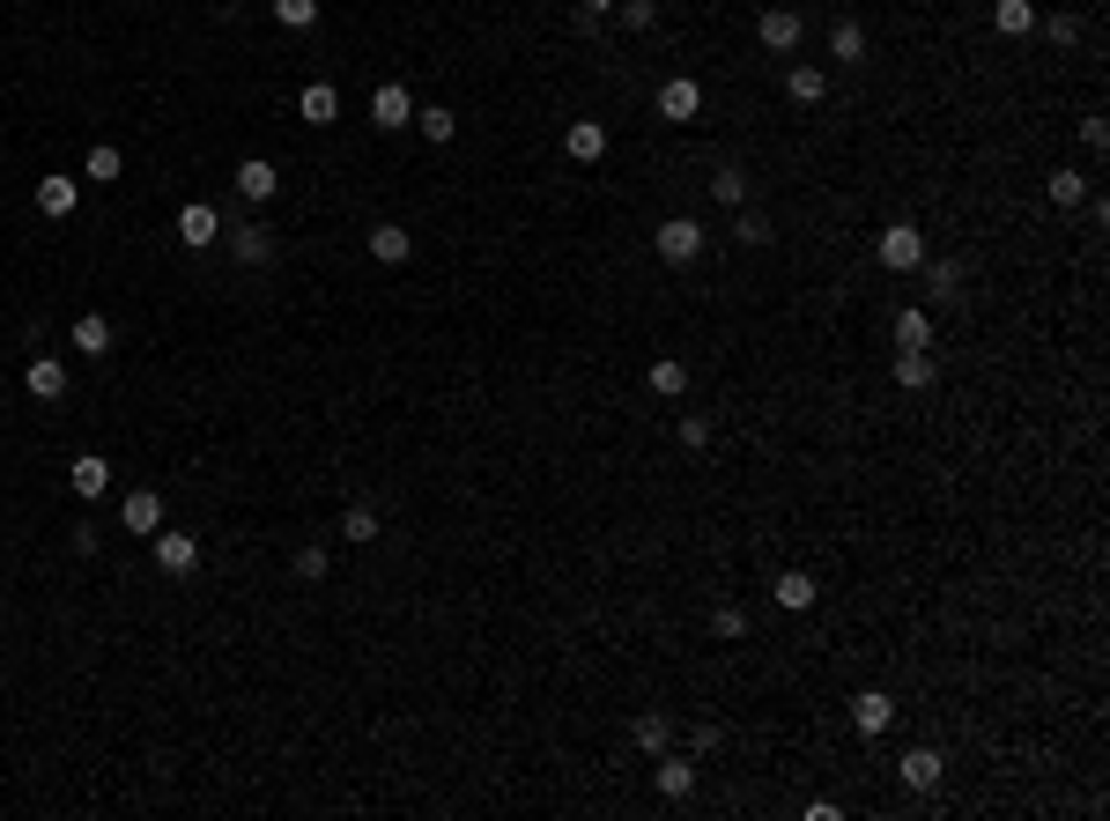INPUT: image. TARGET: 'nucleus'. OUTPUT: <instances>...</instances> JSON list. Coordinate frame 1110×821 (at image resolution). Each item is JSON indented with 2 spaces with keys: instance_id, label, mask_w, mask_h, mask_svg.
Here are the masks:
<instances>
[{
  "instance_id": "31",
  "label": "nucleus",
  "mask_w": 1110,
  "mask_h": 821,
  "mask_svg": "<svg viewBox=\"0 0 1110 821\" xmlns=\"http://www.w3.org/2000/svg\"><path fill=\"white\" fill-rule=\"evenodd\" d=\"M1044 193H1051V207H1081V200H1088V178L1051 171V185H1044Z\"/></svg>"
},
{
  "instance_id": "27",
  "label": "nucleus",
  "mask_w": 1110,
  "mask_h": 821,
  "mask_svg": "<svg viewBox=\"0 0 1110 821\" xmlns=\"http://www.w3.org/2000/svg\"><path fill=\"white\" fill-rule=\"evenodd\" d=\"M637 747H644V755H666V747H674V725H666V711H644V718H637Z\"/></svg>"
},
{
  "instance_id": "29",
  "label": "nucleus",
  "mask_w": 1110,
  "mask_h": 821,
  "mask_svg": "<svg viewBox=\"0 0 1110 821\" xmlns=\"http://www.w3.org/2000/svg\"><path fill=\"white\" fill-rule=\"evenodd\" d=\"M415 126H422V141H452V134H459V119H452L444 104H422V111H415Z\"/></svg>"
},
{
  "instance_id": "37",
  "label": "nucleus",
  "mask_w": 1110,
  "mask_h": 821,
  "mask_svg": "<svg viewBox=\"0 0 1110 821\" xmlns=\"http://www.w3.org/2000/svg\"><path fill=\"white\" fill-rule=\"evenodd\" d=\"M733 237H740V245H770V223H763V215H755V207H748V215H740V223H733Z\"/></svg>"
},
{
  "instance_id": "5",
  "label": "nucleus",
  "mask_w": 1110,
  "mask_h": 821,
  "mask_svg": "<svg viewBox=\"0 0 1110 821\" xmlns=\"http://www.w3.org/2000/svg\"><path fill=\"white\" fill-rule=\"evenodd\" d=\"M119 525L156 541V533H163V497H156V489H126V497H119Z\"/></svg>"
},
{
  "instance_id": "39",
  "label": "nucleus",
  "mask_w": 1110,
  "mask_h": 821,
  "mask_svg": "<svg viewBox=\"0 0 1110 821\" xmlns=\"http://www.w3.org/2000/svg\"><path fill=\"white\" fill-rule=\"evenodd\" d=\"M681 445L704 451V445H711V423H704V415H681Z\"/></svg>"
},
{
  "instance_id": "34",
  "label": "nucleus",
  "mask_w": 1110,
  "mask_h": 821,
  "mask_svg": "<svg viewBox=\"0 0 1110 821\" xmlns=\"http://www.w3.org/2000/svg\"><path fill=\"white\" fill-rule=\"evenodd\" d=\"M711 193L726 200V207H740V200H748V178H740V171H718V178H711Z\"/></svg>"
},
{
  "instance_id": "18",
  "label": "nucleus",
  "mask_w": 1110,
  "mask_h": 821,
  "mask_svg": "<svg viewBox=\"0 0 1110 821\" xmlns=\"http://www.w3.org/2000/svg\"><path fill=\"white\" fill-rule=\"evenodd\" d=\"M38 207H45L52 223H67L74 207H82V185H74V178H38Z\"/></svg>"
},
{
  "instance_id": "14",
  "label": "nucleus",
  "mask_w": 1110,
  "mask_h": 821,
  "mask_svg": "<svg viewBox=\"0 0 1110 821\" xmlns=\"http://www.w3.org/2000/svg\"><path fill=\"white\" fill-rule=\"evenodd\" d=\"M67 489L74 497H104V489H112V459H104V451H82L67 467Z\"/></svg>"
},
{
  "instance_id": "3",
  "label": "nucleus",
  "mask_w": 1110,
  "mask_h": 821,
  "mask_svg": "<svg viewBox=\"0 0 1110 821\" xmlns=\"http://www.w3.org/2000/svg\"><path fill=\"white\" fill-rule=\"evenodd\" d=\"M215 237H222V215L208 207V200H186V207H178V245H186V252H208Z\"/></svg>"
},
{
  "instance_id": "4",
  "label": "nucleus",
  "mask_w": 1110,
  "mask_h": 821,
  "mask_svg": "<svg viewBox=\"0 0 1110 821\" xmlns=\"http://www.w3.org/2000/svg\"><path fill=\"white\" fill-rule=\"evenodd\" d=\"M370 126H385V134L415 126V97H408L400 82H378V89H370Z\"/></svg>"
},
{
  "instance_id": "30",
  "label": "nucleus",
  "mask_w": 1110,
  "mask_h": 821,
  "mask_svg": "<svg viewBox=\"0 0 1110 821\" xmlns=\"http://www.w3.org/2000/svg\"><path fill=\"white\" fill-rule=\"evenodd\" d=\"M274 23L282 30H311L319 23V0H274Z\"/></svg>"
},
{
  "instance_id": "41",
  "label": "nucleus",
  "mask_w": 1110,
  "mask_h": 821,
  "mask_svg": "<svg viewBox=\"0 0 1110 821\" xmlns=\"http://www.w3.org/2000/svg\"><path fill=\"white\" fill-rule=\"evenodd\" d=\"M1044 30H1051V45H1074V38H1081V23H1074V15H1051Z\"/></svg>"
},
{
  "instance_id": "10",
  "label": "nucleus",
  "mask_w": 1110,
  "mask_h": 821,
  "mask_svg": "<svg viewBox=\"0 0 1110 821\" xmlns=\"http://www.w3.org/2000/svg\"><path fill=\"white\" fill-rule=\"evenodd\" d=\"M888 718H896L888 689H859V696H852V725H859L866 740H881V733H888Z\"/></svg>"
},
{
  "instance_id": "22",
  "label": "nucleus",
  "mask_w": 1110,
  "mask_h": 821,
  "mask_svg": "<svg viewBox=\"0 0 1110 821\" xmlns=\"http://www.w3.org/2000/svg\"><path fill=\"white\" fill-rule=\"evenodd\" d=\"M408 252H415V237H408L400 223H378V230H370V259H385V267H400Z\"/></svg>"
},
{
  "instance_id": "11",
  "label": "nucleus",
  "mask_w": 1110,
  "mask_h": 821,
  "mask_svg": "<svg viewBox=\"0 0 1110 821\" xmlns=\"http://www.w3.org/2000/svg\"><path fill=\"white\" fill-rule=\"evenodd\" d=\"M896 777H903L911 792H940V777H948V763H940L933 747H911V755L896 763Z\"/></svg>"
},
{
  "instance_id": "36",
  "label": "nucleus",
  "mask_w": 1110,
  "mask_h": 821,
  "mask_svg": "<svg viewBox=\"0 0 1110 821\" xmlns=\"http://www.w3.org/2000/svg\"><path fill=\"white\" fill-rule=\"evenodd\" d=\"M296 577H304V585H319V577H326V547H296Z\"/></svg>"
},
{
  "instance_id": "24",
  "label": "nucleus",
  "mask_w": 1110,
  "mask_h": 821,
  "mask_svg": "<svg viewBox=\"0 0 1110 821\" xmlns=\"http://www.w3.org/2000/svg\"><path fill=\"white\" fill-rule=\"evenodd\" d=\"M992 30H1000V38H1029L1036 30V0H1000V8H992Z\"/></svg>"
},
{
  "instance_id": "8",
  "label": "nucleus",
  "mask_w": 1110,
  "mask_h": 821,
  "mask_svg": "<svg viewBox=\"0 0 1110 821\" xmlns=\"http://www.w3.org/2000/svg\"><path fill=\"white\" fill-rule=\"evenodd\" d=\"M652 785H659V799H689L696 792V763L689 755H652Z\"/></svg>"
},
{
  "instance_id": "16",
  "label": "nucleus",
  "mask_w": 1110,
  "mask_h": 821,
  "mask_svg": "<svg viewBox=\"0 0 1110 821\" xmlns=\"http://www.w3.org/2000/svg\"><path fill=\"white\" fill-rule=\"evenodd\" d=\"M800 30H807V23H800L792 8H763V23H755V38H763L770 52H792V45H800Z\"/></svg>"
},
{
  "instance_id": "17",
  "label": "nucleus",
  "mask_w": 1110,
  "mask_h": 821,
  "mask_svg": "<svg viewBox=\"0 0 1110 821\" xmlns=\"http://www.w3.org/2000/svg\"><path fill=\"white\" fill-rule=\"evenodd\" d=\"M644 385H652L659 399H681V393H689V363H681V355H652Z\"/></svg>"
},
{
  "instance_id": "19",
  "label": "nucleus",
  "mask_w": 1110,
  "mask_h": 821,
  "mask_svg": "<svg viewBox=\"0 0 1110 821\" xmlns=\"http://www.w3.org/2000/svg\"><path fill=\"white\" fill-rule=\"evenodd\" d=\"M274 185H282V171H274L267 156H245V163H237V193L245 200H274Z\"/></svg>"
},
{
  "instance_id": "25",
  "label": "nucleus",
  "mask_w": 1110,
  "mask_h": 821,
  "mask_svg": "<svg viewBox=\"0 0 1110 821\" xmlns=\"http://www.w3.org/2000/svg\"><path fill=\"white\" fill-rule=\"evenodd\" d=\"M888 341H896V349H933V319H926V311H896Z\"/></svg>"
},
{
  "instance_id": "26",
  "label": "nucleus",
  "mask_w": 1110,
  "mask_h": 821,
  "mask_svg": "<svg viewBox=\"0 0 1110 821\" xmlns=\"http://www.w3.org/2000/svg\"><path fill=\"white\" fill-rule=\"evenodd\" d=\"M785 97H792V104H822V97H829V75H822V67H792V75H785Z\"/></svg>"
},
{
  "instance_id": "23",
  "label": "nucleus",
  "mask_w": 1110,
  "mask_h": 821,
  "mask_svg": "<svg viewBox=\"0 0 1110 821\" xmlns=\"http://www.w3.org/2000/svg\"><path fill=\"white\" fill-rule=\"evenodd\" d=\"M74 349L82 355H112V319H104V311H82V319H74Z\"/></svg>"
},
{
  "instance_id": "6",
  "label": "nucleus",
  "mask_w": 1110,
  "mask_h": 821,
  "mask_svg": "<svg viewBox=\"0 0 1110 821\" xmlns=\"http://www.w3.org/2000/svg\"><path fill=\"white\" fill-rule=\"evenodd\" d=\"M156 571L163 577H193L200 571V541L193 533H156Z\"/></svg>"
},
{
  "instance_id": "32",
  "label": "nucleus",
  "mask_w": 1110,
  "mask_h": 821,
  "mask_svg": "<svg viewBox=\"0 0 1110 821\" xmlns=\"http://www.w3.org/2000/svg\"><path fill=\"white\" fill-rule=\"evenodd\" d=\"M341 533H348V541H356V547H363V541H378V511H370V503H348Z\"/></svg>"
},
{
  "instance_id": "9",
  "label": "nucleus",
  "mask_w": 1110,
  "mask_h": 821,
  "mask_svg": "<svg viewBox=\"0 0 1110 821\" xmlns=\"http://www.w3.org/2000/svg\"><path fill=\"white\" fill-rule=\"evenodd\" d=\"M770 599H778L785 615H807L814 599H822V585H814L807 571H778V577H770Z\"/></svg>"
},
{
  "instance_id": "21",
  "label": "nucleus",
  "mask_w": 1110,
  "mask_h": 821,
  "mask_svg": "<svg viewBox=\"0 0 1110 821\" xmlns=\"http://www.w3.org/2000/svg\"><path fill=\"white\" fill-rule=\"evenodd\" d=\"M563 149L578 156V163H600V156H607V126H600V119H578V126L563 134Z\"/></svg>"
},
{
  "instance_id": "20",
  "label": "nucleus",
  "mask_w": 1110,
  "mask_h": 821,
  "mask_svg": "<svg viewBox=\"0 0 1110 821\" xmlns=\"http://www.w3.org/2000/svg\"><path fill=\"white\" fill-rule=\"evenodd\" d=\"M296 111H304V126H334V119H341V97H334V82H311V89L296 97Z\"/></svg>"
},
{
  "instance_id": "13",
  "label": "nucleus",
  "mask_w": 1110,
  "mask_h": 821,
  "mask_svg": "<svg viewBox=\"0 0 1110 821\" xmlns=\"http://www.w3.org/2000/svg\"><path fill=\"white\" fill-rule=\"evenodd\" d=\"M23 385H30V399H67V363L60 355H30Z\"/></svg>"
},
{
  "instance_id": "2",
  "label": "nucleus",
  "mask_w": 1110,
  "mask_h": 821,
  "mask_svg": "<svg viewBox=\"0 0 1110 821\" xmlns=\"http://www.w3.org/2000/svg\"><path fill=\"white\" fill-rule=\"evenodd\" d=\"M874 259H881L888 274H911V267H926V237H918L911 223H888L881 237H874Z\"/></svg>"
},
{
  "instance_id": "7",
  "label": "nucleus",
  "mask_w": 1110,
  "mask_h": 821,
  "mask_svg": "<svg viewBox=\"0 0 1110 821\" xmlns=\"http://www.w3.org/2000/svg\"><path fill=\"white\" fill-rule=\"evenodd\" d=\"M696 111H704V89H696L689 75H674V82H659V119H666V126H689Z\"/></svg>"
},
{
  "instance_id": "1",
  "label": "nucleus",
  "mask_w": 1110,
  "mask_h": 821,
  "mask_svg": "<svg viewBox=\"0 0 1110 821\" xmlns=\"http://www.w3.org/2000/svg\"><path fill=\"white\" fill-rule=\"evenodd\" d=\"M704 237H711V230L696 223V215H666V223L652 230V252H659L666 267H689L696 252H704Z\"/></svg>"
},
{
  "instance_id": "35",
  "label": "nucleus",
  "mask_w": 1110,
  "mask_h": 821,
  "mask_svg": "<svg viewBox=\"0 0 1110 821\" xmlns=\"http://www.w3.org/2000/svg\"><path fill=\"white\" fill-rule=\"evenodd\" d=\"M622 23H630V30H652V23H659V0H622Z\"/></svg>"
},
{
  "instance_id": "12",
  "label": "nucleus",
  "mask_w": 1110,
  "mask_h": 821,
  "mask_svg": "<svg viewBox=\"0 0 1110 821\" xmlns=\"http://www.w3.org/2000/svg\"><path fill=\"white\" fill-rule=\"evenodd\" d=\"M888 371H896V385H903V393H926V385L940 377V363H933V349H896V363H888Z\"/></svg>"
},
{
  "instance_id": "38",
  "label": "nucleus",
  "mask_w": 1110,
  "mask_h": 821,
  "mask_svg": "<svg viewBox=\"0 0 1110 821\" xmlns=\"http://www.w3.org/2000/svg\"><path fill=\"white\" fill-rule=\"evenodd\" d=\"M955 289H962V267H955V259H940V267H933V297H955Z\"/></svg>"
},
{
  "instance_id": "40",
  "label": "nucleus",
  "mask_w": 1110,
  "mask_h": 821,
  "mask_svg": "<svg viewBox=\"0 0 1110 821\" xmlns=\"http://www.w3.org/2000/svg\"><path fill=\"white\" fill-rule=\"evenodd\" d=\"M711 629H718V637H740V629H748V615H740V607H718Z\"/></svg>"
},
{
  "instance_id": "28",
  "label": "nucleus",
  "mask_w": 1110,
  "mask_h": 821,
  "mask_svg": "<svg viewBox=\"0 0 1110 821\" xmlns=\"http://www.w3.org/2000/svg\"><path fill=\"white\" fill-rule=\"evenodd\" d=\"M829 52H837L844 67H859V60H866V30L859 23H837V30H829Z\"/></svg>"
},
{
  "instance_id": "33",
  "label": "nucleus",
  "mask_w": 1110,
  "mask_h": 821,
  "mask_svg": "<svg viewBox=\"0 0 1110 821\" xmlns=\"http://www.w3.org/2000/svg\"><path fill=\"white\" fill-rule=\"evenodd\" d=\"M89 178L119 185V149H112V141H97V149H89Z\"/></svg>"
},
{
  "instance_id": "42",
  "label": "nucleus",
  "mask_w": 1110,
  "mask_h": 821,
  "mask_svg": "<svg viewBox=\"0 0 1110 821\" xmlns=\"http://www.w3.org/2000/svg\"><path fill=\"white\" fill-rule=\"evenodd\" d=\"M607 8H615V0H578V23L592 30V23H600V15H607Z\"/></svg>"
},
{
  "instance_id": "15",
  "label": "nucleus",
  "mask_w": 1110,
  "mask_h": 821,
  "mask_svg": "<svg viewBox=\"0 0 1110 821\" xmlns=\"http://www.w3.org/2000/svg\"><path fill=\"white\" fill-rule=\"evenodd\" d=\"M230 252H237L245 267H267V259H274V230L267 223H237V230H230Z\"/></svg>"
}]
</instances>
